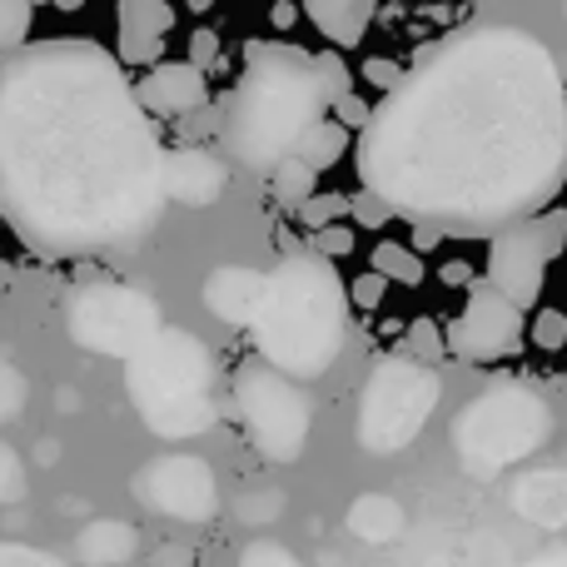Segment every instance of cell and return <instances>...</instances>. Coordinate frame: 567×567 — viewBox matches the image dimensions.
Segmentation results:
<instances>
[{
	"instance_id": "obj_1",
	"label": "cell",
	"mask_w": 567,
	"mask_h": 567,
	"mask_svg": "<svg viewBox=\"0 0 567 567\" xmlns=\"http://www.w3.org/2000/svg\"><path fill=\"white\" fill-rule=\"evenodd\" d=\"M359 179L409 225L488 239L558 199L567 85L538 35L473 25L433 45L359 130Z\"/></svg>"
},
{
	"instance_id": "obj_2",
	"label": "cell",
	"mask_w": 567,
	"mask_h": 567,
	"mask_svg": "<svg viewBox=\"0 0 567 567\" xmlns=\"http://www.w3.org/2000/svg\"><path fill=\"white\" fill-rule=\"evenodd\" d=\"M95 40L55 35L0 60V195L6 219L50 259L140 245L165 205V145Z\"/></svg>"
},
{
	"instance_id": "obj_3",
	"label": "cell",
	"mask_w": 567,
	"mask_h": 567,
	"mask_svg": "<svg viewBox=\"0 0 567 567\" xmlns=\"http://www.w3.org/2000/svg\"><path fill=\"white\" fill-rule=\"evenodd\" d=\"M333 110L319 60L284 40H249L245 75L219 105V145L235 165L269 175Z\"/></svg>"
},
{
	"instance_id": "obj_4",
	"label": "cell",
	"mask_w": 567,
	"mask_h": 567,
	"mask_svg": "<svg viewBox=\"0 0 567 567\" xmlns=\"http://www.w3.org/2000/svg\"><path fill=\"white\" fill-rule=\"evenodd\" d=\"M349 284L339 279L333 259L313 249H293L265 275V293L249 319L255 349L265 363L289 379H323L349 339Z\"/></svg>"
},
{
	"instance_id": "obj_5",
	"label": "cell",
	"mask_w": 567,
	"mask_h": 567,
	"mask_svg": "<svg viewBox=\"0 0 567 567\" xmlns=\"http://www.w3.org/2000/svg\"><path fill=\"white\" fill-rule=\"evenodd\" d=\"M130 399L159 439H195L215 429V363L199 339L159 329L140 353H130Z\"/></svg>"
},
{
	"instance_id": "obj_6",
	"label": "cell",
	"mask_w": 567,
	"mask_h": 567,
	"mask_svg": "<svg viewBox=\"0 0 567 567\" xmlns=\"http://www.w3.org/2000/svg\"><path fill=\"white\" fill-rule=\"evenodd\" d=\"M433 403H439V373L413 353L383 359L369 373L359 399V443L369 453H399L419 439L429 423Z\"/></svg>"
},
{
	"instance_id": "obj_7",
	"label": "cell",
	"mask_w": 567,
	"mask_h": 567,
	"mask_svg": "<svg viewBox=\"0 0 567 567\" xmlns=\"http://www.w3.org/2000/svg\"><path fill=\"white\" fill-rule=\"evenodd\" d=\"M235 409L245 419V433L269 463H293L303 453V443H309V423H313L309 393L299 389V379H289L275 363L255 359L239 369Z\"/></svg>"
},
{
	"instance_id": "obj_8",
	"label": "cell",
	"mask_w": 567,
	"mask_h": 567,
	"mask_svg": "<svg viewBox=\"0 0 567 567\" xmlns=\"http://www.w3.org/2000/svg\"><path fill=\"white\" fill-rule=\"evenodd\" d=\"M65 323L80 349L130 359L159 333V309L135 284H85V289L70 293Z\"/></svg>"
},
{
	"instance_id": "obj_9",
	"label": "cell",
	"mask_w": 567,
	"mask_h": 567,
	"mask_svg": "<svg viewBox=\"0 0 567 567\" xmlns=\"http://www.w3.org/2000/svg\"><path fill=\"white\" fill-rule=\"evenodd\" d=\"M443 339H449V349L468 363L513 359V353L528 343V309L513 303L493 279H473L468 299H463V313L443 329Z\"/></svg>"
},
{
	"instance_id": "obj_10",
	"label": "cell",
	"mask_w": 567,
	"mask_h": 567,
	"mask_svg": "<svg viewBox=\"0 0 567 567\" xmlns=\"http://www.w3.org/2000/svg\"><path fill=\"white\" fill-rule=\"evenodd\" d=\"M553 259L543 255L538 239V215L513 219V225L493 229L488 235V265H483V279H493L513 303L533 309V299H543V279H548Z\"/></svg>"
},
{
	"instance_id": "obj_11",
	"label": "cell",
	"mask_w": 567,
	"mask_h": 567,
	"mask_svg": "<svg viewBox=\"0 0 567 567\" xmlns=\"http://www.w3.org/2000/svg\"><path fill=\"white\" fill-rule=\"evenodd\" d=\"M140 498L150 508H159L165 518L179 523H205L209 513L219 508V493H215V473L205 468L199 458H159L140 473Z\"/></svg>"
},
{
	"instance_id": "obj_12",
	"label": "cell",
	"mask_w": 567,
	"mask_h": 567,
	"mask_svg": "<svg viewBox=\"0 0 567 567\" xmlns=\"http://www.w3.org/2000/svg\"><path fill=\"white\" fill-rule=\"evenodd\" d=\"M135 95L155 120H185L189 110L209 105L205 65H195V60H155L135 80Z\"/></svg>"
},
{
	"instance_id": "obj_13",
	"label": "cell",
	"mask_w": 567,
	"mask_h": 567,
	"mask_svg": "<svg viewBox=\"0 0 567 567\" xmlns=\"http://www.w3.org/2000/svg\"><path fill=\"white\" fill-rule=\"evenodd\" d=\"M169 30H175L169 0H120V60L125 65H155L165 55Z\"/></svg>"
},
{
	"instance_id": "obj_14",
	"label": "cell",
	"mask_w": 567,
	"mask_h": 567,
	"mask_svg": "<svg viewBox=\"0 0 567 567\" xmlns=\"http://www.w3.org/2000/svg\"><path fill=\"white\" fill-rule=\"evenodd\" d=\"M225 159H215L199 145H179L165 150V195L179 199V205H209V199L225 195Z\"/></svg>"
},
{
	"instance_id": "obj_15",
	"label": "cell",
	"mask_w": 567,
	"mask_h": 567,
	"mask_svg": "<svg viewBox=\"0 0 567 567\" xmlns=\"http://www.w3.org/2000/svg\"><path fill=\"white\" fill-rule=\"evenodd\" d=\"M259 293H265V275H255V269H215L205 284V303L215 319L225 323H239V329H249V319H255L259 309Z\"/></svg>"
},
{
	"instance_id": "obj_16",
	"label": "cell",
	"mask_w": 567,
	"mask_h": 567,
	"mask_svg": "<svg viewBox=\"0 0 567 567\" xmlns=\"http://www.w3.org/2000/svg\"><path fill=\"white\" fill-rule=\"evenodd\" d=\"M373 10H379V0H303V16L313 20V30L323 40H333L339 50L359 45L369 35Z\"/></svg>"
},
{
	"instance_id": "obj_17",
	"label": "cell",
	"mask_w": 567,
	"mask_h": 567,
	"mask_svg": "<svg viewBox=\"0 0 567 567\" xmlns=\"http://www.w3.org/2000/svg\"><path fill=\"white\" fill-rule=\"evenodd\" d=\"M135 553V528L130 523H90L80 538V558L90 567H115Z\"/></svg>"
},
{
	"instance_id": "obj_18",
	"label": "cell",
	"mask_w": 567,
	"mask_h": 567,
	"mask_svg": "<svg viewBox=\"0 0 567 567\" xmlns=\"http://www.w3.org/2000/svg\"><path fill=\"white\" fill-rule=\"evenodd\" d=\"M293 155H303V159H309V165L323 175V169H333L343 155H349V125H343V120H329V115H323L319 125L303 135V145L293 150Z\"/></svg>"
},
{
	"instance_id": "obj_19",
	"label": "cell",
	"mask_w": 567,
	"mask_h": 567,
	"mask_svg": "<svg viewBox=\"0 0 567 567\" xmlns=\"http://www.w3.org/2000/svg\"><path fill=\"white\" fill-rule=\"evenodd\" d=\"M313 179H319V169L309 165L303 155H284L275 169H269V185H275V199L289 209H299L303 199L313 195Z\"/></svg>"
},
{
	"instance_id": "obj_20",
	"label": "cell",
	"mask_w": 567,
	"mask_h": 567,
	"mask_svg": "<svg viewBox=\"0 0 567 567\" xmlns=\"http://www.w3.org/2000/svg\"><path fill=\"white\" fill-rule=\"evenodd\" d=\"M369 259L389 284H423V259H419L413 245H393V239H383V245H373Z\"/></svg>"
},
{
	"instance_id": "obj_21",
	"label": "cell",
	"mask_w": 567,
	"mask_h": 567,
	"mask_svg": "<svg viewBox=\"0 0 567 567\" xmlns=\"http://www.w3.org/2000/svg\"><path fill=\"white\" fill-rule=\"evenodd\" d=\"M30 16H35V0H0V55L30 40Z\"/></svg>"
},
{
	"instance_id": "obj_22",
	"label": "cell",
	"mask_w": 567,
	"mask_h": 567,
	"mask_svg": "<svg viewBox=\"0 0 567 567\" xmlns=\"http://www.w3.org/2000/svg\"><path fill=\"white\" fill-rule=\"evenodd\" d=\"M293 215H299V225H303V229L339 225V219L349 215V195H319V189H313V195L303 199V205L293 209Z\"/></svg>"
},
{
	"instance_id": "obj_23",
	"label": "cell",
	"mask_w": 567,
	"mask_h": 567,
	"mask_svg": "<svg viewBox=\"0 0 567 567\" xmlns=\"http://www.w3.org/2000/svg\"><path fill=\"white\" fill-rule=\"evenodd\" d=\"M528 339H533V349L558 353L567 343V313L563 309H538L533 313V323H528Z\"/></svg>"
},
{
	"instance_id": "obj_24",
	"label": "cell",
	"mask_w": 567,
	"mask_h": 567,
	"mask_svg": "<svg viewBox=\"0 0 567 567\" xmlns=\"http://www.w3.org/2000/svg\"><path fill=\"white\" fill-rule=\"evenodd\" d=\"M349 219H359L363 229H383L389 219H399V215H393V205L383 195H373V189H359V195H349Z\"/></svg>"
},
{
	"instance_id": "obj_25",
	"label": "cell",
	"mask_w": 567,
	"mask_h": 567,
	"mask_svg": "<svg viewBox=\"0 0 567 567\" xmlns=\"http://www.w3.org/2000/svg\"><path fill=\"white\" fill-rule=\"evenodd\" d=\"M443 349H449V339L439 333V323L433 319H413L409 323V343H403V353H413V359H439Z\"/></svg>"
},
{
	"instance_id": "obj_26",
	"label": "cell",
	"mask_w": 567,
	"mask_h": 567,
	"mask_svg": "<svg viewBox=\"0 0 567 567\" xmlns=\"http://www.w3.org/2000/svg\"><path fill=\"white\" fill-rule=\"evenodd\" d=\"M309 249H313V255H323V259H343V255H353V229H343V225L309 229Z\"/></svg>"
},
{
	"instance_id": "obj_27",
	"label": "cell",
	"mask_w": 567,
	"mask_h": 567,
	"mask_svg": "<svg viewBox=\"0 0 567 567\" xmlns=\"http://www.w3.org/2000/svg\"><path fill=\"white\" fill-rule=\"evenodd\" d=\"M538 239H543V255L558 259L567 249V209H538Z\"/></svg>"
},
{
	"instance_id": "obj_28",
	"label": "cell",
	"mask_w": 567,
	"mask_h": 567,
	"mask_svg": "<svg viewBox=\"0 0 567 567\" xmlns=\"http://www.w3.org/2000/svg\"><path fill=\"white\" fill-rule=\"evenodd\" d=\"M313 60H319V75H323V85H329V95H333V100H339V95H349V90H353L349 65H343V60L333 55V50H319V55H313Z\"/></svg>"
},
{
	"instance_id": "obj_29",
	"label": "cell",
	"mask_w": 567,
	"mask_h": 567,
	"mask_svg": "<svg viewBox=\"0 0 567 567\" xmlns=\"http://www.w3.org/2000/svg\"><path fill=\"white\" fill-rule=\"evenodd\" d=\"M383 293H389V279H383L379 269H369V275H359V279L349 284V299L359 303V309H379Z\"/></svg>"
},
{
	"instance_id": "obj_30",
	"label": "cell",
	"mask_w": 567,
	"mask_h": 567,
	"mask_svg": "<svg viewBox=\"0 0 567 567\" xmlns=\"http://www.w3.org/2000/svg\"><path fill=\"white\" fill-rule=\"evenodd\" d=\"M369 115H373V105H369V100H359L353 90L333 100V120H343L349 130H363V125H369Z\"/></svg>"
},
{
	"instance_id": "obj_31",
	"label": "cell",
	"mask_w": 567,
	"mask_h": 567,
	"mask_svg": "<svg viewBox=\"0 0 567 567\" xmlns=\"http://www.w3.org/2000/svg\"><path fill=\"white\" fill-rule=\"evenodd\" d=\"M10 493H20V463H16V453L0 443V503H6Z\"/></svg>"
},
{
	"instance_id": "obj_32",
	"label": "cell",
	"mask_w": 567,
	"mask_h": 567,
	"mask_svg": "<svg viewBox=\"0 0 567 567\" xmlns=\"http://www.w3.org/2000/svg\"><path fill=\"white\" fill-rule=\"evenodd\" d=\"M399 75H403V70L393 65V60H369V65H363V80H369V85H379V90H393V85H399Z\"/></svg>"
},
{
	"instance_id": "obj_33",
	"label": "cell",
	"mask_w": 567,
	"mask_h": 567,
	"mask_svg": "<svg viewBox=\"0 0 567 567\" xmlns=\"http://www.w3.org/2000/svg\"><path fill=\"white\" fill-rule=\"evenodd\" d=\"M0 567H60L45 553H30V548H0Z\"/></svg>"
},
{
	"instance_id": "obj_34",
	"label": "cell",
	"mask_w": 567,
	"mask_h": 567,
	"mask_svg": "<svg viewBox=\"0 0 567 567\" xmlns=\"http://www.w3.org/2000/svg\"><path fill=\"white\" fill-rule=\"evenodd\" d=\"M245 567H293V558L279 548H269V543H259V548L245 553Z\"/></svg>"
},
{
	"instance_id": "obj_35",
	"label": "cell",
	"mask_w": 567,
	"mask_h": 567,
	"mask_svg": "<svg viewBox=\"0 0 567 567\" xmlns=\"http://www.w3.org/2000/svg\"><path fill=\"white\" fill-rule=\"evenodd\" d=\"M215 55H219L215 30H195V40H189V60H195V65H209Z\"/></svg>"
},
{
	"instance_id": "obj_36",
	"label": "cell",
	"mask_w": 567,
	"mask_h": 567,
	"mask_svg": "<svg viewBox=\"0 0 567 567\" xmlns=\"http://www.w3.org/2000/svg\"><path fill=\"white\" fill-rule=\"evenodd\" d=\"M16 403H20V383H16V373L0 369V413H10Z\"/></svg>"
},
{
	"instance_id": "obj_37",
	"label": "cell",
	"mask_w": 567,
	"mask_h": 567,
	"mask_svg": "<svg viewBox=\"0 0 567 567\" xmlns=\"http://www.w3.org/2000/svg\"><path fill=\"white\" fill-rule=\"evenodd\" d=\"M443 284H463V289H468V284H473V269L463 265V259H449V265H443Z\"/></svg>"
},
{
	"instance_id": "obj_38",
	"label": "cell",
	"mask_w": 567,
	"mask_h": 567,
	"mask_svg": "<svg viewBox=\"0 0 567 567\" xmlns=\"http://www.w3.org/2000/svg\"><path fill=\"white\" fill-rule=\"evenodd\" d=\"M150 567H189V553L185 548H165V553H155V563Z\"/></svg>"
},
{
	"instance_id": "obj_39",
	"label": "cell",
	"mask_w": 567,
	"mask_h": 567,
	"mask_svg": "<svg viewBox=\"0 0 567 567\" xmlns=\"http://www.w3.org/2000/svg\"><path fill=\"white\" fill-rule=\"evenodd\" d=\"M50 6H55V10H80L85 0H50Z\"/></svg>"
},
{
	"instance_id": "obj_40",
	"label": "cell",
	"mask_w": 567,
	"mask_h": 567,
	"mask_svg": "<svg viewBox=\"0 0 567 567\" xmlns=\"http://www.w3.org/2000/svg\"><path fill=\"white\" fill-rule=\"evenodd\" d=\"M0 219H6V195H0Z\"/></svg>"
},
{
	"instance_id": "obj_41",
	"label": "cell",
	"mask_w": 567,
	"mask_h": 567,
	"mask_svg": "<svg viewBox=\"0 0 567 567\" xmlns=\"http://www.w3.org/2000/svg\"><path fill=\"white\" fill-rule=\"evenodd\" d=\"M35 6H45V0H35Z\"/></svg>"
}]
</instances>
